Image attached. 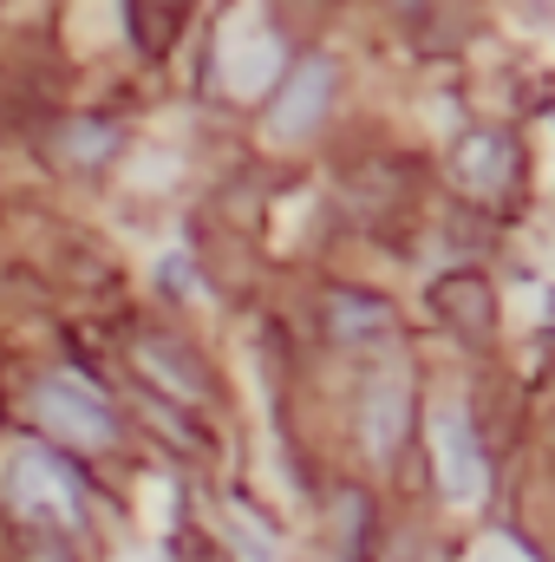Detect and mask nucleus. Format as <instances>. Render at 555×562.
<instances>
[{
  "label": "nucleus",
  "mask_w": 555,
  "mask_h": 562,
  "mask_svg": "<svg viewBox=\"0 0 555 562\" xmlns=\"http://www.w3.org/2000/svg\"><path fill=\"white\" fill-rule=\"evenodd\" d=\"M431 464H438V491L451 504H477L484 497V445L464 406H438L431 413Z\"/></svg>",
  "instance_id": "3"
},
{
  "label": "nucleus",
  "mask_w": 555,
  "mask_h": 562,
  "mask_svg": "<svg viewBox=\"0 0 555 562\" xmlns=\"http://www.w3.org/2000/svg\"><path fill=\"white\" fill-rule=\"evenodd\" d=\"M0 497H7V510H13L20 524H33V530L72 537V530L86 524V484H79L72 464L53 458L46 445H13V451L0 458Z\"/></svg>",
  "instance_id": "1"
},
{
  "label": "nucleus",
  "mask_w": 555,
  "mask_h": 562,
  "mask_svg": "<svg viewBox=\"0 0 555 562\" xmlns=\"http://www.w3.org/2000/svg\"><path fill=\"white\" fill-rule=\"evenodd\" d=\"M431 307H438V321H444L451 334H464V340H484V334L497 327V294H490L484 276H444L431 288Z\"/></svg>",
  "instance_id": "7"
},
{
  "label": "nucleus",
  "mask_w": 555,
  "mask_h": 562,
  "mask_svg": "<svg viewBox=\"0 0 555 562\" xmlns=\"http://www.w3.org/2000/svg\"><path fill=\"white\" fill-rule=\"evenodd\" d=\"M190 7H196V0H132V20H138L144 53H163V46L177 40V26L190 20Z\"/></svg>",
  "instance_id": "10"
},
{
  "label": "nucleus",
  "mask_w": 555,
  "mask_h": 562,
  "mask_svg": "<svg viewBox=\"0 0 555 562\" xmlns=\"http://www.w3.org/2000/svg\"><path fill=\"white\" fill-rule=\"evenodd\" d=\"M327 334L340 347H380L399 334V314H393V301H380L366 288H333L327 294Z\"/></svg>",
  "instance_id": "5"
},
{
  "label": "nucleus",
  "mask_w": 555,
  "mask_h": 562,
  "mask_svg": "<svg viewBox=\"0 0 555 562\" xmlns=\"http://www.w3.org/2000/svg\"><path fill=\"white\" fill-rule=\"evenodd\" d=\"M229 537H236V543L249 550V562H281L275 537H269V530H262V524H256L249 510H236V517H229Z\"/></svg>",
  "instance_id": "11"
},
{
  "label": "nucleus",
  "mask_w": 555,
  "mask_h": 562,
  "mask_svg": "<svg viewBox=\"0 0 555 562\" xmlns=\"http://www.w3.org/2000/svg\"><path fill=\"white\" fill-rule=\"evenodd\" d=\"M281 79V40L269 26H229V46H223V86L256 99Z\"/></svg>",
  "instance_id": "6"
},
{
  "label": "nucleus",
  "mask_w": 555,
  "mask_h": 562,
  "mask_svg": "<svg viewBox=\"0 0 555 562\" xmlns=\"http://www.w3.org/2000/svg\"><path fill=\"white\" fill-rule=\"evenodd\" d=\"M471 562H530V557H523L517 543H503V537H497V543H484V550H477Z\"/></svg>",
  "instance_id": "13"
},
{
  "label": "nucleus",
  "mask_w": 555,
  "mask_h": 562,
  "mask_svg": "<svg viewBox=\"0 0 555 562\" xmlns=\"http://www.w3.org/2000/svg\"><path fill=\"white\" fill-rule=\"evenodd\" d=\"M406 380H380L373 393H366V451L386 464L393 451H399V438H406Z\"/></svg>",
  "instance_id": "9"
},
{
  "label": "nucleus",
  "mask_w": 555,
  "mask_h": 562,
  "mask_svg": "<svg viewBox=\"0 0 555 562\" xmlns=\"http://www.w3.org/2000/svg\"><path fill=\"white\" fill-rule=\"evenodd\" d=\"M66 138H72V157H86V164H99L112 150V132L105 125H66Z\"/></svg>",
  "instance_id": "12"
},
{
  "label": "nucleus",
  "mask_w": 555,
  "mask_h": 562,
  "mask_svg": "<svg viewBox=\"0 0 555 562\" xmlns=\"http://www.w3.org/2000/svg\"><path fill=\"white\" fill-rule=\"evenodd\" d=\"M33 413H39L46 431H59L66 445H86V451H99V445L118 438V419H112L105 393L86 386V380H72V373H46L33 386Z\"/></svg>",
  "instance_id": "2"
},
{
  "label": "nucleus",
  "mask_w": 555,
  "mask_h": 562,
  "mask_svg": "<svg viewBox=\"0 0 555 562\" xmlns=\"http://www.w3.org/2000/svg\"><path fill=\"white\" fill-rule=\"evenodd\" d=\"M451 177L471 190V196H503V183L517 177V150L503 132H471L451 157Z\"/></svg>",
  "instance_id": "8"
},
{
  "label": "nucleus",
  "mask_w": 555,
  "mask_h": 562,
  "mask_svg": "<svg viewBox=\"0 0 555 562\" xmlns=\"http://www.w3.org/2000/svg\"><path fill=\"white\" fill-rule=\"evenodd\" d=\"M333 86H340V72H333L327 59H301V66L281 79V99H275V112H269L275 138H307V132L333 112Z\"/></svg>",
  "instance_id": "4"
}]
</instances>
